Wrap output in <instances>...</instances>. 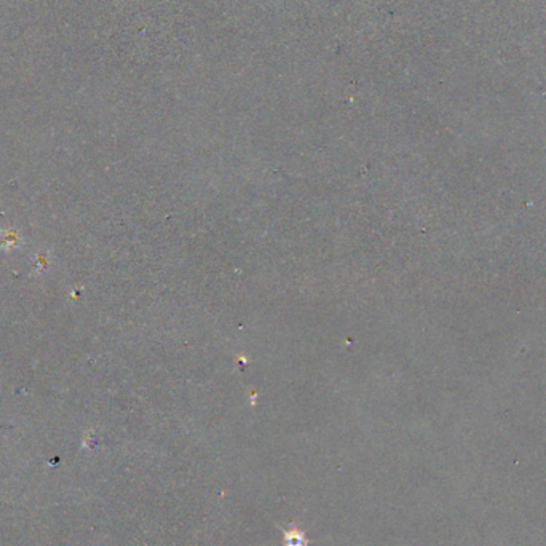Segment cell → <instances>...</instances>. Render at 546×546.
<instances>
[{
    "label": "cell",
    "mask_w": 546,
    "mask_h": 546,
    "mask_svg": "<svg viewBox=\"0 0 546 546\" xmlns=\"http://www.w3.org/2000/svg\"><path fill=\"white\" fill-rule=\"evenodd\" d=\"M308 540L305 533L299 531V529H289L284 531V546H307Z\"/></svg>",
    "instance_id": "cell-1"
}]
</instances>
